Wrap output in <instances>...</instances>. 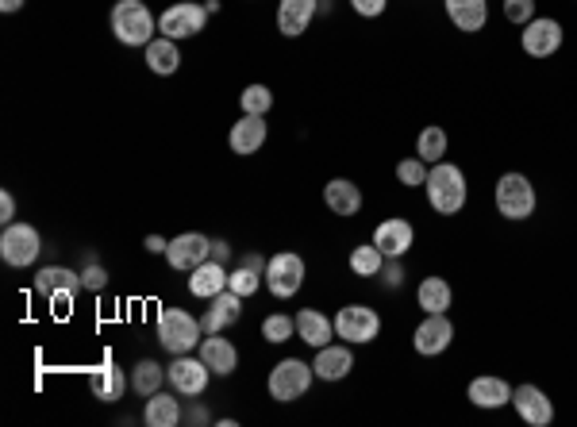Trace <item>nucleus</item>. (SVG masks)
Returning <instances> with one entry per match:
<instances>
[{
	"label": "nucleus",
	"instance_id": "nucleus-1",
	"mask_svg": "<svg viewBox=\"0 0 577 427\" xmlns=\"http://www.w3.org/2000/svg\"><path fill=\"white\" fill-rule=\"evenodd\" d=\"M424 193H427V204H431L439 216H458V212L466 208V201H470L466 174H462L454 162H447V158L427 170Z\"/></svg>",
	"mask_w": 577,
	"mask_h": 427
},
{
	"label": "nucleus",
	"instance_id": "nucleus-2",
	"mask_svg": "<svg viewBox=\"0 0 577 427\" xmlns=\"http://www.w3.org/2000/svg\"><path fill=\"white\" fill-rule=\"evenodd\" d=\"M108 24H112V35L124 47H147L154 39V31H158V20H154L151 8L143 0H116Z\"/></svg>",
	"mask_w": 577,
	"mask_h": 427
},
{
	"label": "nucleus",
	"instance_id": "nucleus-3",
	"mask_svg": "<svg viewBox=\"0 0 577 427\" xmlns=\"http://www.w3.org/2000/svg\"><path fill=\"white\" fill-rule=\"evenodd\" d=\"M204 327L185 308H162L158 312V343L170 354H193L201 347Z\"/></svg>",
	"mask_w": 577,
	"mask_h": 427
},
{
	"label": "nucleus",
	"instance_id": "nucleus-4",
	"mask_svg": "<svg viewBox=\"0 0 577 427\" xmlns=\"http://www.w3.org/2000/svg\"><path fill=\"white\" fill-rule=\"evenodd\" d=\"M493 204H497V212H501L504 220H512V224H520L527 220L531 212H535V185L527 181L524 174H516V170H508V174L497 177V189H493Z\"/></svg>",
	"mask_w": 577,
	"mask_h": 427
},
{
	"label": "nucleus",
	"instance_id": "nucleus-5",
	"mask_svg": "<svg viewBox=\"0 0 577 427\" xmlns=\"http://www.w3.org/2000/svg\"><path fill=\"white\" fill-rule=\"evenodd\" d=\"M312 381H316L312 362H301V358H281L274 370H270L266 389H270V397H274L277 404H293V401H301L304 393L312 389Z\"/></svg>",
	"mask_w": 577,
	"mask_h": 427
},
{
	"label": "nucleus",
	"instance_id": "nucleus-6",
	"mask_svg": "<svg viewBox=\"0 0 577 427\" xmlns=\"http://www.w3.org/2000/svg\"><path fill=\"white\" fill-rule=\"evenodd\" d=\"M377 331H381V316H377V308H370V304H343V308L335 312V339H343V343H351V347L374 343Z\"/></svg>",
	"mask_w": 577,
	"mask_h": 427
},
{
	"label": "nucleus",
	"instance_id": "nucleus-7",
	"mask_svg": "<svg viewBox=\"0 0 577 427\" xmlns=\"http://www.w3.org/2000/svg\"><path fill=\"white\" fill-rule=\"evenodd\" d=\"M304 274H308V266H304V258L297 251H277L270 262H266V289L274 293L277 301H289V297H297L304 285Z\"/></svg>",
	"mask_w": 577,
	"mask_h": 427
},
{
	"label": "nucleus",
	"instance_id": "nucleus-8",
	"mask_svg": "<svg viewBox=\"0 0 577 427\" xmlns=\"http://www.w3.org/2000/svg\"><path fill=\"white\" fill-rule=\"evenodd\" d=\"M43 251V239L31 224H4V235H0V258L16 270L31 266Z\"/></svg>",
	"mask_w": 577,
	"mask_h": 427
},
{
	"label": "nucleus",
	"instance_id": "nucleus-9",
	"mask_svg": "<svg viewBox=\"0 0 577 427\" xmlns=\"http://www.w3.org/2000/svg\"><path fill=\"white\" fill-rule=\"evenodd\" d=\"M35 289L51 301V308L66 312L85 285H81V274H74L70 266H47V270H39V277H35Z\"/></svg>",
	"mask_w": 577,
	"mask_h": 427
},
{
	"label": "nucleus",
	"instance_id": "nucleus-10",
	"mask_svg": "<svg viewBox=\"0 0 577 427\" xmlns=\"http://www.w3.org/2000/svg\"><path fill=\"white\" fill-rule=\"evenodd\" d=\"M454 343V324L447 320V312H427L420 327L412 331V347L424 358H439Z\"/></svg>",
	"mask_w": 577,
	"mask_h": 427
},
{
	"label": "nucleus",
	"instance_id": "nucleus-11",
	"mask_svg": "<svg viewBox=\"0 0 577 427\" xmlns=\"http://www.w3.org/2000/svg\"><path fill=\"white\" fill-rule=\"evenodd\" d=\"M204 20H208V8L185 0V4H170V8L158 16V31H162L166 39H189V35L204 31Z\"/></svg>",
	"mask_w": 577,
	"mask_h": 427
},
{
	"label": "nucleus",
	"instance_id": "nucleus-12",
	"mask_svg": "<svg viewBox=\"0 0 577 427\" xmlns=\"http://www.w3.org/2000/svg\"><path fill=\"white\" fill-rule=\"evenodd\" d=\"M166 377H170V385H174L181 397H201L204 389H208V377H212V370L204 366V358L197 354H174V366L166 370Z\"/></svg>",
	"mask_w": 577,
	"mask_h": 427
},
{
	"label": "nucleus",
	"instance_id": "nucleus-13",
	"mask_svg": "<svg viewBox=\"0 0 577 427\" xmlns=\"http://www.w3.org/2000/svg\"><path fill=\"white\" fill-rule=\"evenodd\" d=\"M512 404H516V416H520L527 427L554 424V401L539 385H516V389H512Z\"/></svg>",
	"mask_w": 577,
	"mask_h": 427
},
{
	"label": "nucleus",
	"instance_id": "nucleus-14",
	"mask_svg": "<svg viewBox=\"0 0 577 427\" xmlns=\"http://www.w3.org/2000/svg\"><path fill=\"white\" fill-rule=\"evenodd\" d=\"M212 258V243H208V235L201 231H185V235H177L170 239V247H166V262L174 266V270H197L201 262Z\"/></svg>",
	"mask_w": 577,
	"mask_h": 427
},
{
	"label": "nucleus",
	"instance_id": "nucleus-15",
	"mask_svg": "<svg viewBox=\"0 0 577 427\" xmlns=\"http://www.w3.org/2000/svg\"><path fill=\"white\" fill-rule=\"evenodd\" d=\"M520 43H524V54H531V58H551L562 47V24L551 16H535L520 31Z\"/></svg>",
	"mask_w": 577,
	"mask_h": 427
},
{
	"label": "nucleus",
	"instance_id": "nucleus-16",
	"mask_svg": "<svg viewBox=\"0 0 577 427\" xmlns=\"http://www.w3.org/2000/svg\"><path fill=\"white\" fill-rule=\"evenodd\" d=\"M374 243L377 251L385 254V258H404V254L412 251V243H416V227L408 224L404 216H389V220H381L374 227Z\"/></svg>",
	"mask_w": 577,
	"mask_h": 427
},
{
	"label": "nucleus",
	"instance_id": "nucleus-17",
	"mask_svg": "<svg viewBox=\"0 0 577 427\" xmlns=\"http://www.w3.org/2000/svg\"><path fill=\"white\" fill-rule=\"evenodd\" d=\"M316 16H320V0H281L277 4V31L285 39H301Z\"/></svg>",
	"mask_w": 577,
	"mask_h": 427
},
{
	"label": "nucleus",
	"instance_id": "nucleus-18",
	"mask_svg": "<svg viewBox=\"0 0 577 427\" xmlns=\"http://www.w3.org/2000/svg\"><path fill=\"white\" fill-rule=\"evenodd\" d=\"M266 139H270V124H266V116H247V112L235 120L231 135H227L231 151L239 154V158H247V154H258Z\"/></svg>",
	"mask_w": 577,
	"mask_h": 427
},
{
	"label": "nucleus",
	"instance_id": "nucleus-19",
	"mask_svg": "<svg viewBox=\"0 0 577 427\" xmlns=\"http://www.w3.org/2000/svg\"><path fill=\"white\" fill-rule=\"evenodd\" d=\"M243 301H247V297H239V293H231V289L216 293V297L208 301V312L201 316L204 335H220L224 327L239 324V316H243Z\"/></svg>",
	"mask_w": 577,
	"mask_h": 427
},
{
	"label": "nucleus",
	"instance_id": "nucleus-20",
	"mask_svg": "<svg viewBox=\"0 0 577 427\" xmlns=\"http://www.w3.org/2000/svg\"><path fill=\"white\" fill-rule=\"evenodd\" d=\"M312 370H316L320 381H343L354 370L351 343H327V347H320L316 358H312Z\"/></svg>",
	"mask_w": 577,
	"mask_h": 427
},
{
	"label": "nucleus",
	"instance_id": "nucleus-21",
	"mask_svg": "<svg viewBox=\"0 0 577 427\" xmlns=\"http://www.w3.org/2000/svg\"><path fill=\"white\" fill-rule=\"evenodd\" d=\"M466 401L474 404V408H504V404H512V385L504 381V377H493V374H481L474 377L470 385H466Z\"/></svg>",
	"mask_w": 577,
	"mask_h": 427
},
{
	"label": "nucleus",
	"instance_id": "nucleus-22",
	"mask_svg": "<svg viewBox=\"0 0 577 427\" xmlns=\"http://www.w3.org/2000/svg\"><path fill=\"white\" fill-rule=\"evenodd\" d=\"M362 189L354 185V181H347V177H331L324 185V204L331 208V216H343V220H351V216H358L362 212Z\"/></svg>",
	"mask_w": 577,
	"mask_h": 427
},
{
	"label": "nucleus",
	"instance_id": "nucleus-23",
	"mask_svg": "<svg viewBox=\"0 0 577 427\" xmlns=\"http://www.w3.org/2000/svg\"><path fill=\"white\" fill-rule=\"evenodd\" d=\"M197 351H201L204 366H208V370H212L216 377H227V374H235V370H239V351H235V343H231V339H220V335H204Z\"/></svg>",
	"mask_w": 577,
	"mask_h": 427
},
{
	"label": "nucleus",
	"instance_id": "nucleus-24",
	"mask_svg": "<svg viewBox=\"0 0 577 427\" xmlns=\"http://www.w3.org/2000/svg\"><path fill=\"white\" fill-rule=\"evenodd\" d=\"M124 389H127V377H124V370L112 362V358H104L101 366L89 374V393H93L97 401L116 404L120 397H124Z\"/></svg>",
	"mask_w": 577,
	"mask_h": 427
},
{
	"label": "nucleus",
	"instance_id": "nucleus-25",
	"mask_svg": "<svg viewBox=\"0 0 577 427\" xmlns=\"http://www.w3.org/2000/svg\"><path fill=\"white\" fill-rule=\"evenodd\" d=\"M297 335H301V343H308L312 351H320V347H327V343L335 339V320L324 316L320 308H301V312H297Z\"/></svg>",
	"mask_w": 577,
	"mask_h": 427
},
{
	"label": "nucleus",
	"instance_id": "nucleus-26",
	"mask_svg": "<svg viewBox=\"0 0 577 427\" xmlns=\"http://www.w3.org/2000/svg\"><path fill=\"white\" fill-rule=\"evenodd\" d=\"M443 8L451 16V24L466 35H477L489 24V0H443Z\"/></svg>",
	"mask_w": 577,
	"mask_h": 427
},
{
	"label": "nucleus",
	"instance_id": "nucleus-27",
	"mask_svg": "<svg viewBox=\"0 0 577 427\" xmlns=\"http://www.w3.org/2000/svg\"><path fill=\"white\" fill-rule=\"evenodd\" d=\"M227 270L224 262H216V258H208V262H201L197 270H193V277H189V293L193 297H201V301H212L216 293H224L227 289Z\"/></svg>",
	"mask_w": 577,
	"mask_h": 427
},
{
	"label": "nucleus",
	"instance_id": "nucleus-28",
	"mask_svg": "<svg viewBox=\"0 0 577 427\" xmlns=\"http://www.w3.org/2000/svg\"><path fill=\"white\" fill-rule=\"evenodd\" d=\"M416 304L424 308V316L427 312H447L454 304L451 281H447V277H424L420 289H416Z\"/></svg>",
	"mask_w": 577,
	"mask_h": 427
},
{
	"label": "nucleus",
	"instance_id": "nucleus-29",
	"mask_svg": "<svg viewBox=\"0 0 577 427\" xmlns=\"http://www.w3.org/2000/svg\"><path fill=\"white\" fill-rule=\"evenodd\" d=\"M143 420H147V427H177L185 420V412H181L177 397H170V393H154V397H147Z\"/></svg>",
	"mask_w": 577,
	"mask_h": 427
},
{
	"label": "nucleus",
	"instance_id": "nucleus-30",
	"mask_svg": "<svg viewBox=\"0 0 577 427\" xmlns=\"http://www.w3.org/2000/svg\"><path fill=\"white\" fill-rule=\"evenodd\" d=\"M147 66H151L158 77H170L177 74V66H181V51H177V39H151L147 43Z\"/></svg>",
	"mask_w": 577,
	"mask_h": 427
},
{
	"label": "nucleus",
	"instance_id": "nucleus-31",
	"mask_svg": "<svg viewBox=\"0 0 577 427\" xmlns=\"http://www.w3.org/2000/svg\"><path fill=\"white\" fill-rule=\"evenodd\" d=\"M447 147H451V139H447V127L431 124V127H424V131L416 135V154L424 158L427 166L443 162V158H447Z\"/></svg>",
	"mask_w": 577,
	"mask_h": 427
},
{
	"label": "nucleus",
	"instance_id": "nucleus-32",
	"mask_svg": "<svg viewBox=\"0 0 577 427\" xmlns=\"http://www.w3.org/2000/svg\"><path fill=\"white\" fill-rule=\"evenodd\" d=\"M162 381H170V377H166V370H162L158 362H151V358H143V362L131 370V389H135L139 397H154V393L162 389Z\"/></svg>",
	"mask_w": 577,
	"mask_h": 427
},
{
	"label": "nucleus",
	"instance_id": "nucleus-33",
	"mask_svg": "<svg viewBox=\"0 0 577 427\" xmlns=\"http://www.w3.org/2000/svg\"><path fill=\"white\" fill-rule=\"evenodd\" d=\"M347 262H351V270L358 277H377L381 274V266H385V254L377 251L374 243H358Z\"/></svg>",
	"mask_w": 577,
	"mask_h": 427
},
{
	"label": "nucleus",
	"instance_id": "nucleus-34",
	"mask_svg": "<svg viewBox=\"0 0 577 427\" xmlns=\"http://www.w3.org/2000/svg\"><path fill=\"white\" fill-rule=\"evenodd\" d=\"M293 335H297V316L274 312V316H266V320H262V339H266V343H274V347L289 343Z\"/></svg>",
	"mask_w": 577,
	"mask_h": 427
},
{
	"label": "nucleus",
	"instance_id": "nucleus-35",
	"mask_svg": "<svg viewBox=\"0 0 577 427\" xmlns=\"http://www.w3.org/2000/svg\"><path fill=\"white\" fill-rule=\"evenodd\" d=\"M262 285H266V277L258 274V270H251V266H243V262H239V266L227 274V289H231V293H239V297H254Z\"/></svg>",
	"mask_w": 577,
	"mask_h": 427
},
{
	"label": "nucleus",
	"instance_id": "nucleus-36",
	"mask_svg": "<svg viewBox=\"0 0 577 427\" xmlns=\"http://www.w3.org/2000/svg\"><path fill=\"white\" fill-rule=\"evenodd\" d=\"M427 166L420 154H412V158H401L397 162V181H401L404 189H424V181H427Z\"/></svg>",
	"mask_w": 577,
	"mask_h": 427
},
{
	"label": "nucleus",
	"instance_id": "nucleus-37",
	"mask_svg": "<svg viewBox=\"0 0 577 427\" xmlns=\"http://www.w3.org/2000/svg\"><path fill=\"white\" fill-rule=\"evenodd\" d=\"M239 104H243L247 116H266L274 108V93H270V85H247Z\"/></svg>",
	"mask_w": 577,
	"mask_h": 427
},
{
	"label": "nucleus",
	"instance_id": "nucleus-38",
	"mask_svg": "<svg viewBox=\"0 0 577 427\" xmlns=\"http://www.w3.org/2000/svg\"><path fill=\"white\" fill-rule=\"evenodd\" d=\"M501 8H504V20L516 27H524L535 20V0H504Z\"/></svg>",
	"mask_w": 577,
	"mask_h": 427
},
{
	"label": "nucleus",
	"instance_id": "nucleus-39",
	"mask_svg": "<svg viewBox=\"0 0 577 427\" xmlns=\"http://www.w3.org/2000/svg\"><path fill=\"white\" fill-rule=\"evenodd\" d=\"M381 285H385V289H397V285H401L404 281V266H401V258H385V266H381Z\"/></svg>",
	"mask_w": 577,
	"mask_h": 427
},
{
	"label": "nucleus",
	"instance_id": "nucleus-40",
	"mask_svg": "<svg viewBox=\"0 0 577 427\" xmlns=\"http://www.w3.org/2000/svg\"><path fill=\"white\" fill-rule=\"evenodd\" d=\"M81 285H85L89 293H101L104 285H108V270H104V266H97V262H93V266H89V270L81 274Z\"/></svg>",
	"mask_w": 577,
	"mask_h": 427
},
{
	"label": "nucleus",
	"instance_id": "nucleus-41",
	"mask_svg": "<svg viewBox=\"0 0 577 427\" xmlns=\"http://www.w3.org/2000/svg\"><path fill=\"white\" fill-rule=\"evenodd\" d=\"M351 8L362 20H377V16L389 8V0H351Z\"/></svg>",
	"mask_w": 577,
	"mask_h": 427
},
{
	"label": "nucleus",
	"instance_id": "nucleus-42",
	"mask_svg": "<svg viewBox=\"0 0 577 427\" xmlns=\"http://www.w3.org/2000/svg\"><path fill=\"white\" fill-rule=\"evenodd\" d=\"M0 224H16V197L0 193Z\"/></svg>",
	"mask_w": 577,
	"mask_h": 427
},
{
	"label": "nucleus",
	"instance_id": "nucleus-43",
	"mask_svg": "<svg viewBox=\"0 0 577 427\" xmlns=\"http://www.w3.org/2000/svg\"><path fill=\"white\" fill-rule=\"evenodd\" d=\"M151 254H166V247H170V239H162V235H147V243H143Z\"/></svg>",
	"mask_w": 577,
	"mask_h": 427
},
{
	"label": "nucleus",
	"instance_id": "nucleus-44",
	"mask_svg": "<svg viewBox=\"0 0 577 427\" xmlns=\"http://www.w3.org/2000/svg\"><path fill=\"white\" fill-rule=\"evenodd\" d=\"M243 266H251V270H258V274L266 277V262H262L258 254H243Z\"/></svg>",
	"mask_w": 577,
	"mask_h": 427
},
{
	"label": "nucleus",
	"instance_id": "nucleus-45",
	"mask_svg": "<svg viewBox=\"0 0 577 427\" xmlns=\"http://www.w3.org/2000/svg\"><path fill=\"white\" fill-rule=\"evenodd\" d=\"M212 258H216V262H224V258H227V243H212Z\"/></svg>",
	"mask_w": 577,
	"mask_h": 427
},
{
	"label": "nucleus",
	"instance_id": "nucleus-46",
	"mask_svg": "<svg viewBox=\"0 0 577 427\" xmlns=\"http://www.w3.org/2000/svg\"><path fill=\"white\" fill-rule=\"evenodd\" d=\"M0 8H4V12H20V8H24V0H0Z\"/></svg>",
	"mask_w": 577,
	"mask_h": 427
}]
</instances>
